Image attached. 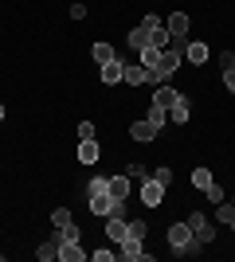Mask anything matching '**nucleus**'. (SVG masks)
Returning a JSON list of instances; mask_svg holds the SVG:
<instances>
[{
	"instance_id": "14",
	"label": "nucleus",
	"mask_w": 235,
	"mask_h": 262,
	"mask_svg": "<svg viewBox=\"0 0 235 262\" xmlns=\"http://www.w3.org/2000/svg\"><path fill=\"white\" fill-rule=\"evenodd\" d=\"M180 98V90L177 86H168V82H157V90H153V106H173V102Z\"/></svg>"
},
{
	"instance_id": "24",
	"label": "nucleus",
	"mask_w": 235,
	"mask_h": 262,
	"mask_svg": "<svg viewBox=\"0 0 235 262\" xmlns=\"http://www.w3.org/2000/svg\"><path fill=\"white\" fill-rule=\"evenodd\" d=\"M145 235H149L145 219H130V239H145Z\"/></svg>"
},
{
	"instance_id": "22",
	"label": "nucleus",
	"mask_w": 235,
	"mask_h": 262,
	"mask_svg": "<svg viewBox=\"0 0 235 262\" xmlns=\"http://www.w3.org/2000/svg\"><path fill=\"white\" fill-rule=\"evenodd\" d=\"M192 184L200 188V192H208L216 180H212V172H208V168H192Z\"/></svg>"
},
{
	"instance_id": "3",
	"label": "nucleus",
	"mask_w": 235,
	"mask_h": 262,
	"mask_svg": "<svg viewBox=\"0 0 235 262\" xmlns=\"http://www.w3.org/2000/svg\"><path fill=\"white\" fill-rule=\"evenodd\" d=\"M188 16H184V12H173V16H168L165 20V28H168V39H173V43L168 47H177V51H184V47H188Z\"/></svg>"
},
{
	"instance_id": "25",
	"label": "nucleus",
	"mask_w": 235,
	"mask_h": 262,
	"mask_svg": "<svg viewBox=\"0 0 235 262\" xmlns=\"http://www.w3.org/2000/svg\"><path fill=\"white\" fill-rule=\"evenodd\" d=\"M149 121H153V125H165V121H168V110L165 106H149Z\"/></svg>"
},
{
	"instance_id": "21",
	"label": "nucleus",
	"mask_w": 235,
	"mask_h": 262,
	"mask_svg": "<svg viewBox=\"0 0 235 262\" xmlns=\"http://www.w3.org/2000/svg\"><path fill=\"white\" fill-rule=\"evenodd\" d=\"M130 47H134V51H145V47H149V28L137 24L134 32H130Z\"/></svg>"
},
{
	"instance_id": "30",
	"label": "nucleus",
	"mask_w": 235,
	"mask_h": 262,
	"mask_svg": "<svg viewBox=\"0 0 235 262\" xmlns=\"http://www.w3.org/2000/svg\"><path fill=\"white\" fill-rule=\"evenodd\" d=\"M153 180H161V184H173V168H157V172H153Z\"/></svg>"
},
{
	"instance_id": "4",
	"label": "nucleus",
	"mask_w": 235,
	"mask_h": 262,
	"mask_svg": "<svg viewBox=\"0 0 235 262\" xmlns=\"http://www.w3.org/2000/svg\"><path fill=\"white\" fill-rule=\"evenodd\" d=\"M141 28H149V47H157V51H165V47L173 43V39H168V28L161 24V16H153V12L141 20Z\"/></svg>"
},
{
	"instance_id": "12",
	"label": "nucleus",
	"mask_w": 235,
	"mask_h": 262,
	"mask_svg": "<svg viewBox=\"0 0 235 262\" xmlns=\"http://www.w3.org/2000/svg\"><path fill=\"white\" fill-rule=\"evenodd\" d=\"M208 55H212V51H208V43L192 39V43L184 47V63H192V67H204V63H208Z\"/></svg>"
},
{
	"instance_id": "6",
	"label": "nucleus",
	"mask_w": 235,
	"mask_h": 262,
	"mask_svg": "<svg viewBox=\"0 0 235 262\" xmlns=\"http://www.w3.org/2000/svg\"><path fill=\"white\" fill-rule=\"evenodd\" d=\"M137 196H141V204H145V208H161V200H165V184H161V180H153V176H145V180L137 184Z\"/></svg>"
},
{
	"instance_id": "31",
	"label": "nucleus",
	"mask_w": 235,
	"mask_h": 262,
	"mask_svg": "<svg viewBox=\"0 0 235 262\" xmlns=\"http://www.w3.org/2000/svg\"><path fill=\"white\" fill-rule=\"evenodd\" d=\"M204 196L212 200V204H220V200H224V188H220V184H212V188H208V192H204Z\"/></svg>"
},
{
	"instance_id": "19",
	"label": "nucleus",
	"mask_w": 235,
	"mask_h": 262,
	"mask_svg": "<svg viewBox=\"0 0 235 262\" xmlns=\"http://www.w3.org/2000/svg\"><path fill=\"white\" fill-rule=\"evenodd\" d=\"M102 82H106V86H118V82H122V59L102 63Z\"/></svg>"
},
{
	"instance_id": "33",
	"label": "nucleus",
	"mask_w": 235,
	"mask_h": 262,
	"mask_svg": "<svg viewBox=\"0 0 235 262\" xmlns=\"http://www.w3.org/2000/svg\"><path fill=\"white\" fill-rule=\"evenodd\" d=\"M71 20H87V4H71Z\"/></svg>"
},
{
	"instance_id": "8",
	"label": "nucleus",
	"mask_w": 235,
	"mask_h": 262,
	"mask_svg": "<svg viewBox=\"0 0 235 262\" xmlns=\"http://www.w3.org/2000/svg\"><path fill=\"white\" fill-rule=\"evenodd\" d=\"M87 204L94 215H110L114 211V196H110V188H98V192H87Z\"/></svg>"
},
{
	"instance_id": "2",
	"label": "nucleus",
	"mask_w": 235,
	"mask_h": 262,
	"mask_svg": "<svg viewBox=\"0 0 235 262\" xmlns=\"http://www.w3.org/2000/svg\"><path fill=\"white\" fill-rule=\"evenodd\" d=\"M168 247H173L177 254H196L200 251V243H196V235H192V227L184 223V219L168 227Z\"/></svg>"
},
{
	"instance_id": "35",
	"label": "nucleus",
	"mask_w": 235,
	"mask_h": 262,
	"mask_svg": "<svg viewBox=\"0 0 235 262\" xmlns=\"http://www.w3.org/2000/svg\"><path fill=\"white\" fill-rule=\"evenodd\" d=\"M220 67H224V71H227V67H235V55L231 51H220Z\"/></svg>"
},
{
	"instance_id": "18",
	"label": "nucleus",
	"mask_w": 235,
	"mask_h": 262,
	"mask_svg": "<svg viewBox=\"0 0 235 262\" xmlns=\"http://www.w3.org/2000/svg\"><path fill=\"white\" fill-rule=\"evenodd\" d=\"M90 59H94V63H114V59H122V55H118V51H114V47L110 43H94V47H90Z\"/></svg>"
},
{
	"instance_id": "23",
	"label": "nucleus",
	"mask_w": 235,
	"mask_h": 262,
	"mask_svg": "<svg viewBox=\"0 0 235 262\" xmlns=\"http://www.w3.org/2000/svg\"><path fill=\"white\" fill-rule=\"evenodd\" d=\"M35 254H39V262L59 258V243H55V239H51V243H39V251H35Z\"/></svg>"
},
{
	"instance_id": "17",
	"label": "nucleus",
	"mask_w": 235,
	"mask_h": 262,
	"mask_svg": "<svg viewBox=\"0 0 235 262\" xmlns=\"http://www.w3.org/2000/svg\"><path fill=\"white\" fill-rule=\"evenodd\" d=\"M87 251H82V243H59V262H82Z\"/></svg>"
},
{
	"instance_id": "36",
	"label": "nucleus",
	"mask_w": 235,
	"mask_h": 262,
	"mask_svg": "<svg viewBox=\"0 0 235 262\" xmlns=\"http://www.w3.org/2000/svg\"><path fill=\"white\" fill-rule=\"evenodd\" d=\"M227 227H231V235H235V219H231V223H227Z\"/></svg>"
},
{
	"instance_id": "26",
	"label": "nucleus",
	"mask_w": 235,
	"mask_h": 262,
	"mask_svg": "<svg viewBox=\"0 0 235 262\" xmlns=\"http://www.w3.org/2000/svg\"><path fill=\"white\" fill-rule=\"evenodd\" d=\"M137 55H141V67H145V71L161 59V51H157V47H145V51H137Z\"/></svg>"
},
{
	"instance_id": "15",
	"label": "nucleus",
	"mask_w": 235,
	"mask_h": 262,
	"mask_svg": "<svg viewBox=\"0 0 235 262\" xmlns=\"http://www.w3.org/2000/svg\"><path fill=\"white\" fill-rule=\"evenodd\" d=\"M188 114H192V106H188V98H184V94L168 106V121H173V125H184V121H188Z\"/></svg>"
},
{
	"instance_id": "5",
	"label": "nucleus",
	"mask_w": 235,
	"mask_h": 262,
	"mask_svg": "<svg viewBox=\"0 0 235 262\" xmlns=\"http://www.w3.org/2000/svg\"><path fill=\"white\" fill-rule=\"evenodd\" d=\"M118 258H125V262H153L149 251H145V239H130V235L118 243Z\"/></svg>"
},
{
	"instance_id": "10",
	"label": "nucleus",
	"mask_w": 235,
	"mask_h": 262,
	"mask_svg": "<svg viewBox=\"0 0 235 262\" xmlns=\"http://www.w3.org/2000/svg\"><path fill=\"white\" fill-rule=\"evenodd\" d=\"M106 235H110V243H122L125 235H130V219L125 215H106Z\"/></svg>"
},
{
	"instance_id": "32",
	"label": "nucleus",
	"mask_w": 235,
	"mask_h": 262,
	"mask_svg": "<svg viewBox=\"0 0 235 262\" xmlns=\"http://www.w3.org/2000/svg\"><path fill=\"white\" fill-rule=\"evenodd\" d=\"M224 86L235 94V67H227V71H224Z\"/></svg>"
},
{
	"instance_id": "20",
	"label": "nucleus",
	"mask_w": 235,
	"mask_h": 262,
	"mask_svg": "<svg viewBox=\"0 0 235 262\" xmlns=\"http://www.w3.org/2000/svg\"><path fill=\"white\" fill-rule=\"evenodd\" d=\"M55 243H82L78 223H63V227H55Z\"/></svg>"
},
{
	"instance_id": "16",
	"label": "nucleus",
	"mask_w": 235,
	"mask_h": 262,
	"mask_svg": "<svg viewBox=\"0 0 235 262\" xmlns=\"http://www.w3.org/2000/svg\"><path fill=\"white\" fill-rule=\"evenodd\" d=\"M130 192H134V180H130V176H110V196L114 200H130Z\"/></svg>"
},
{
	"instance_id": "28",
	"label": "nucleus",
	"mask_w": 235,
	"mask_h": 262,
	"mask_svg": "<svg viewBox=\"0 0 235 262\" xmlns=\"http://www.w3.org/2000/svg\"><path fill=\"white\" fill-rule=\"evenodd\" d=\"M94 137V121H78V141H90Z\"/></svg>"
},
{
	"instance_id": "37",
	"label": "nucleus",
	"mask_w": 235,
	"mask_h": 262,
	"mask_svg": "<svg viewBox=\"0 0 235 262\" xmlns=\"http://www.w3.org/2000/svg\"><path fill=\"white\" fill-rule=\"evenodd\" d=\"M0 121H4V106H0Z\"/></svg>"
},
{
	"instance_id": "27",
	"label": "nucleus",
	"mask_w": 235,
	"mask_h": 262,
	"mask_svg": "<svg viewBox=\"0 0 235 262\" xmlns=\"http://www.w3.org/2000/svg\"><path fill=\"white\" fill-rule=\"evenodd\" d=\"M51 223H55V227H63V223H71V211H67V208H55V211H51Z\"/></svg>"
},
{
	"instance_id": "1",
	"label": "nucleus",
	"mask_w": 235,
	"mask_h": 262,
	"mask_svg": "<svg viewBox=\"0 0 235 262\" xmlns=\"http://www.w3.org/2000/svg\"><path fill=\"white\" fill-rule=\"evenodd\" d=\"M180 63H184V51H177V47H165V51H161V59L149 67V82H168V78L177 75V67H180Z\"/></svg>"
},
{
	"instance_id": "9",
	"label": "nucleus",
	"mask_w": 235,
	"mask_h": 262,
	"mask_svg": "<svg viewBox=\"0 0 235 262\" xmlns=\"http://www.w3.org/2000/svg\"><path fill=\"white\" fill-rule=\"evenodd\" d=\"M122 82H125V86H145L149 71L141 63H122Z\"/></svg>"
},
{
	"instance_id": "13",
	"label": "nucleus",
	"mask_w": 235,
	"mask_h": 262,
	"mask_svg": "<svg viewBox=\"0 0 235 262\" xmlns=\"http://www.w3.org/2000/svg\"><path fill=\"white\" fill-rule=\"evenodd\" d=\"M78 161H82V164H98V161H102L98 137H90V141H78Z\"/></svg>"
},
{
	"instance_id": "34",
	"label": "nucleus",
	"mask_w": 235,
	"mask_h": 262,
	"mask_svg": "<svg viewBox=\"0 0 235 262\" xmlns=\"http://www.w3.org/2000/svg\"><path fill=\"white\" fill-rule=\"evenodd\" d=\"M118 258V251H94V262H114Z\"/></svg>"
},
{
	"instance_id": "29",
	"label": "nucleus",
	"mask_w": 235,
	"mask_h": 262,
	"mask_svg": "<svg viewBox=\"0 0 235 262\" xmlns=\"http://www.w3.org/2000/svg\"><path fill=\"white\" fill-rule=\"evenodd\" d=\"M125 176H130V180H145V168H141V164H130V168H125Z\"/></svg>"
},
{
	"instance_id": "7",
	"label": "nucleus",
	"mask_w": 235,
	"mask_h": 262,
	"mask_svg": "<svg viewBox=\"0 0 235 262\" xmlns=\"http://www.w3.org/2000/svg\"><path fill=\"white\" fill-rule=\"evenodd\" d=\"M184 223L192 227V235H196V243H200V247H208V243L216 239V231H212V223H208V215H204V211H192Z\"/></svg>"
},
{
	"instance_id": "11",
	"label": "nucleus",
	"mask_w": 235,
	"mask_h": 262,
	"mask_svg": "<svg viewBox=\"0 0 235 262\" xmlns=\"http://www.w3.org/2000/svg\"><path fill=\"white\" fill-rule=\"evenodd\" d=\"M157 133H161V125H153L149 118H141V121H134V125H130V137H134V141H153Z\"/></svg>"
}]
</instances>
